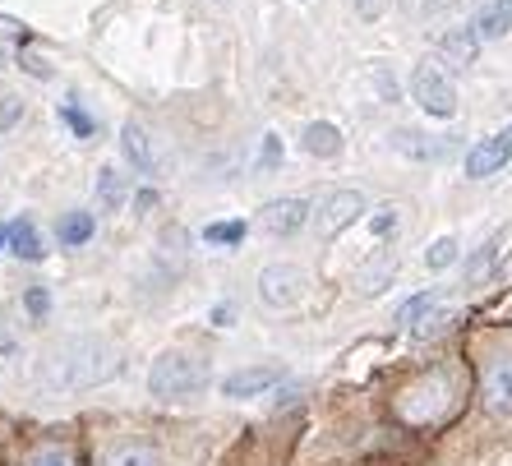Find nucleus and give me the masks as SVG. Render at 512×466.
Returning a JSON list of instances; mask_svg holds the SVG:
<instances>
[{
  "instance_id": "nucleus-1",
  "label": "nucleus",
  "mask_w": 512,
  "mask_h": 466,
  "mask_svg": "<svg viewBox=\"0 0 512 466\" xmlns=\"http://www.w3.org/2000/svg\"><path fill=\"white\" fill-rule=\"evenodd\" d=\"M120 374V351L107 337H70L37 365V383L51 393H88Z\"/></svg>"
},
{
  "instance_id": "nucleus-2",
  "label": "nucleus",
  "mask_w": 512,
  "mask_h": 466,
  "mask_svg": "<svg viewBox=\"0 0 512 466\" xmlns=\"http://www.w3.org/2000/svg\"><path fill=\"white\" fill-rule=\"evenodd\" d=\"M208 388V360L185 347H171L148 365V393L162 402H190Z\"/></svg>"
},
{
  "instance_id": "nucleus-3",
  "label": "nucleus",
  "mask_w": 512,
  "mask_h": 466,
  "mask_svg": "<svg viewBox=\"0 0 512 466\" xmlns=\"http://www.w3.org/2000/svg\"><path fill=\"white\" fill-rule=\"evenodd\" d=\"M411 97H416L420 111L434 120L457 116V88H453V79L439 70V60H420L416 70H411Z\"/></svg>"
},
{
  "instance_id": "nucleus-4",
  "label": "nucleus",
  "mask_w": 512,
  "mask_h": 466,
  "mask_svg": "<svg viewBox=\"0 0 512 466\" xmlns=\"http://www.w3.org/2000/svg\"><path fill=\"white\" fill-rule=\"evenodd\" d=\"M448 407H453V379L448 374H429V379L411 383L402 393V402H397L402 420H411V425H429V420H439Z\"/></svg>"
},
{
  "instance_id": "nucleus-5",
  "label": "nucleus",
  "mask_w": 512,
  "mask_h": 466,
  "mask_svg": "<svg viewBox=\"0 0 512 466\" xmlns=\"http://www.w3.org/2000/svg\"><path fill=\"white\" fill-rule=\"evenodd\" d=\"M305 287H310V277L300 263H268L259 273V300L268 310H291L305 300Z\"/></svg>"
},
{
  "instance_id": "nucleus-6",
  "label": "nucleus",
  "mask_w": 512,
  "mask_h": 466,
  "mask_svg": "<svg viewBox=\"0 0 512 466\" xmlns=\"http://www.w3.org/2000/svg\"><path fill=\"white\" fill-rule=\"evenodd\" d=\"M512 162V125L503 134H489V139H480V144L466 148V176L471 180H485V176H499L503 167Z\"/></svg>"
},
{
  "instance_id": "nucleus-7",
  "label": "nucleus",
  "mask_w": 512,
  "mask_h": 466,
  "mask_svg": "<svg viewBox=\"0 0 512 466\" xmlns=\"http://www.w3.org/2000/svg\"><path fill=\"white\" fill-rule=\"evenodd\" d=\"M360 213H365V194L360 190H333L319 204V213H314V227H319L323 240H333L337 231H346Z\"/></svg>"
},
{
  "instance_id": "nucleus-8",
  "label": "nucleus",
  "mask_w": 512,
  "mask_h": 466,
  "mask_svg": "<svg viewBox=\"0 0 512 466\" xmlns=\"http://www.w3.org/2000/svg\"><path fill=\"white\" fill-rule=\"evenodd\" d=\"M282 379H286L282 365H245V370H236V374L222 379V397H231V402H250V397L273 393Z\"/></svg>"
},
{
  "instance_id": "nucleus-9",
  "label": "nucleus",
  "mask_w": 512,
  "mask_h": 466,
  "mask_svg": "<svg viewBox=\"0 0 512 466\" xmlns=\"http://www.w3.org/2000/svg\"><path fill=\"white\" fill-rule=\"evenodd\" d=\"M305 222H310V199H300V194L273 199V204H263V213H259V227L268 231V236H296Z\"/></svg>"
},
{
  "instance_id": "nucleus-10",
  "label": "nucleus",
  "mask_w": 512,
  "mask_h": 466,
  "mask_svg": "<svg viewBox=\"0 0 512 466\" xmlns=\"http://www.w3.org/2000/svg\"><path fill=\"white\" fill-rule=\"evenodd\" d=\"M508 250H512V222H508V227H499L489 240H480V250L466 259V282H471V287L489 282V277L499 273V263L508 259Z\"/></svg>"
},
{
  "instance_id": "nucleus-11",
  "label": "nucleus",
  "mask_w": 512,
  "mask_h": 466,
  "mask_svg": "<svg viewBox=\"0 0 512 466\" xmlns=\"http://www.w3.org/2000/svg\"><path fill=\"white\" fill-rule=\"evenodd\" d=\"M120 148H125V157L134 162V171L139 176H157V167H162V153H157V144H153V134L143 130V125H125L120 130Z\"/></svg>"
},
{
  "instance_id": "nucleus-12",
  "label": "nucleus",
  "mask_w": 512,
  "mask_h": 466,
  "mask_svg": "<svg viewBox=\"0 0 512 466\" xmlns=\"http://www.w3.org/2000/svg\"><path fill=\"white\" fill-rule=\"evenodd\" d=\"M485 407L512 420V360H494L485 370Z\"/></svg>"
},
{
  "instance_id": "nucleus-13",
  "label": "nucleus",
  "mask_w": 512,
  "mask_h": 466,
  "mask_svg": "<svg viewBox=\"0 0 512 466\" xmlns=\"http://www.w3.org/2000/svg\"><path fill=\"white\" fill-rule=\"evenodd\" d=\"M476 51H480V33H476V24L448 28V33L439 37V56L448 60V65H457V70H466V65L476 60Z\"/></svg>"
},
{
  "instance_id": "nucleus-14",
  "label": "nucleus",
  "mask_w": 512,
  "mask_h": 466,
  "mask_svg": "<svg viewBox=\"0 0 512 466\" xmlns=\"http://www.w3.org/2000/svg\"><path fill=\"white\" fill-rule=\"evenodd\" d=\"M471 24H476L480 42H503L512 33V0H485Z\"/></svg>"
},
{
  "instance_id": "nucleus-15",
  "label": "nucleus",
  "mask_w": 512,
  "mask_h": 466,
  "mask_svg": "<svg viewBox=\"0 0 512 466\" xmlns=\"http://www.w3.org/2000/svg\"><path fill=\"white\" fill-rule=\"evenodd\" d=\"M300 148L310 157H337L342 153V130H337L333 120H310V125L300 130Z\"/></svg>"
},
{
  "instance_id": "nucleus-16",
  "label": "nucleus",
  "mask_w": 512,
  "mask_h": 466,
  "mask_svg": "<svg viewBox=\"0 0 512 466\" xmlns=\"http://www.w3.org/2000/svg\"><path fill=\"white\" fill-rule=\"evenodd\" d=\"M393 277H397V254L383 250L379 259H370L356 273V291H360V296H379V291L393 287Z\"/></svg>"
},
{
  "instance_id": "nucleus-17",
  "label": "nucleus",
  "mask_w": 512,
  "mask_h": 466,
  "mask_svg": "<svg viewBox=\"0 0 512 466\" xmlns=\"http://www.w3.org/2000/svg\"><path fill=\"white\" fill-rule=\"evenodd\" d=\"M10 250L19 254L24 263H42V259H47V245H42V236H37V222H33V217H19V222H10Z\"/></svg>"
},
{
  "instance_id": "nucleus-18",
  "label": "nucleus",
  "mask_w": 512,
  "mask_h": 466,
  "mask_svg": "<svg viewBox=\"0 0 512 466\" xmlns=\"http://www.w3.org/2000/svg\"><path fill=\"white\" fill-rule=\"evenodd\" d=\"M93 231H97V217L93 213H60V222H56V240L60 245H88L93 240Z\"/></svg>"
},
{
  "instance_id": "nucleus-19",
  "label": "nucleus",
  "mask_w": 512,
  "mask_h": 466,
  "mask_svg": "<svg viewBox=\"0 0 512 466\" xmlns=\"http://www.w3.org/2000/svg\"><path fill=\"white\" fill-rule=\"evenodd\" d=\"M93 190H97V208H102V213H116V208L125 204V176H120V167H111L107 162V167L97 171Z\"/></svg>"
},
{
  "instance_id": "nucleus-20",
  "label": "nucleus",
  "mask_w": 512,
  "mask_h": 466,
  "mask_svg": "<svg viewBox=\"0 0 512 466\" xmlns=\"http://www.w3.org/2000/svg\"><path fill=\"white\" fill-rule=\"evenodd\" d=\"M102 466H162V457H157V448H148V443H116V448L102 457Z\"/></svg>"
},
{
  "instance_id": "nucleus-21",
  "label": "nucleus",
  "mask_w": 512,
  "mask_h": 466,
  "mask_svg": "<svg viewBox=\"0 0 512 466\" xmlns=\"http://www.w3.org/2000/svg\"><path fill=\"white\" fill-rule=\"evenodd\" d=\"M434 305H439V291L434 287L420 291V296H411L402 310H397V323H402V328H425V323L434 319Z\"/></svg>"
},
{
  "instance_id": "nucleus-22",
  "label": "nucleus",
  "mask_w": 512,
  "mask_h": 466,
  "mask_svg": "<svg viewBox=\"0 0 512 466\" xmlns=\"http://www.w3.org/2000/svg\"><path fill=\"white\" fill-rule=\"evenodd\" d=\"M388 144H393L397 153H406V157H420V162H425V157L448 153V144H429V134H416V130H397Z\"/></svg>"
},
{
  "instance_id": "nucleus-23",
  "label": "nucleus",
  "mask_w": 512,
  "mask_h": 466,
  "mask_svg": "<svg viewBox=\"0 0 512 466\" xmlns=\"http://www.w3.org/2000/svg\"><path fill=\"white\" fill-rule=\"evenodd\" d=\"M453 263H457V240H453V236L429 240V250H425V268L443 273V268H453Z\"/></svg>"
},
{
  "instance_id": "nucleus-24",
  "label": "nucleus",
  "mask_w": 512,
  "mask_h": 466,
  "mask_svg": "<svg viewBox=\"0 0 512 466\" xmlns=\"http://www.w3.org/2000/svg\"><path fill=\"white\" fill-rule=\"evenodd\" d=\"M56 111H60V120H65V125H70V130L79 134V139H88V134L97 130V125H93V116H88V111L79 107V102H74V97H65V102H60Z\"/></svg>"
},
{
  "instance_id": "nucleus-25",
  "label": "nucleus",
  "mask_w": 512,
  "mask_h": 466,
  "mask_svg": "<svg viewBox=\"0 0 512 466\" xmlns=\"http://www.w3.org/2000/svg\"><path fill=\"white\" fill-rule=\"evenodd\" d=\"M203 240H208V245H240V240H245V222H208Z\"/></svg>"
},
{
  "instance_id": "nucleus-26",
  "label": "nucleus",
  "mask_w": 512,
  "mask_h": 466,
  "mask_svg": "<svg viewBox=\"0 0 512 466\" xmlns=\"http://www.w3.org/2000/svg\"><path fill=\"white\" fill-rule=\"evenodd\" d=\"M277 162H282V139H277V134H263V148H259V167H263V171H273Z\"/></svg>"
},
{
  "instance_id": "nucleus-27",
  "label": "nucleus",
  "mask_w": 512,
  "mask_h": 466,
  "mask_svg": "<svg viewBox=\"0 0 512 466\" xmlns=\"http://www.w3.org/2000/svg\"><path fill=\"white\" fill-rule=\"evenodd\" d=\"M28 466H74V462L65 448H37V453L28 457Z\"/></svg>"
},
{
  "instance_id": "nucleus-28",
  "label": "nucleus",
  "mask_w": 512,
  "mask_h": 466,
  "mask_svg": "<svg viewBox=\"0 0 512 466\" xmlns=\"http://www.w3.org/2000/svg\"><path fill=\"white\" fill-rule=\"evenodd\" d=\"M370 227H374V236H388V231L397 227V208H379V213L370 217Z\"/></svg>"
},
{
  "instance_id": "nucleus-29",
  "label": "nucleus",
  "mask_w": 512,
  "mask_h": 466,
  "mask_svg": "<svg viewBox=\"0 0 512 466\" xmlns=\"http://www.w3.org/2000/svg\"><path fill=\"white\" fill-rule=\"evenodd\" d=\"M24 305H28V314H37V319H42V314L51 310V296H47V291H42V287H33V291H28V296H24Z\"/></svg>"
},
{
  "instance_id": "nucleus-30",
  "label": "nucleus",
  "mask_w": 512,
  "mask_h": 466,
  "mask_svg": "<svg viewBox=\"0 0 512 466\" xmlns=\"http://www.w3.org/2000/svg\"><path fill=\"white\" fill-rule=\"evenodd\" d=\"M0 33H5V37H19V42H28V37H33V33H28V24L10 19V14H0Z\"/></svg>"
},
{
  "instance_id": "nucleus-31",
  "label": "nucleus",
  "mask_w": 512,
  "mask_h": 466,
  "mask_svg": "<svg viewBox=\"0 0 512 466\" xmlns=\"http://www.w3.org/2000/svg\"><path fill=\"white\" fill-rule=\"evenodd\" d=\"M19 111H24V102H14V97H5V107H0V130H5V125H10V120L19 116Z\"/></svg>"
},
{
  "instance_id": "nucleus-32",
  "label": "nucleus",
  "mask_w": 512,
  "mask_h": 466,
  "mask_svg": "<svg viewBox=\"0 0 512 466\" xmlns=\"http://www.w3.org/2000/svg\"><path fill=\"white\" fill-rule=\"evenodd\" d=\"M19 60L28 65V74H33V79H51V70H47V65H42L37 56H19Z\"/></svg>"
},
{
  "instance_id": "nucleus-33",
  "label": "nucleus",
  "mask_w": 512,
  "mask_h": 466,
  "mask_svg": "<svg viewBox=\"0 0 512 466\" xmlns=\"http://www.w3.org/2000/svg\"><path fill=\"white\" fill-rule=\"evenodd\" d=\"M213 323H217V328H231V305H217V310H213Z\"/></svg>"
},
{
  "instance_id": "nucleus-34",
  "label": "nucleus",
  "mask_w": 512,
  "mask_h": 466,
  "mask_svg": "<svg viewBox=\"0 0 512 466\" xmlns=\"http://www.w3.org/2000/svg\"><path fill=\"white\" fill-rule=\"evenodd\" d=\"M153 199H157L153 190H139V199H134V208H153Z\"/></svg>"
},
{
  "instance_id": "nucleus-35",
  "label": "nucleus",
  "mask_w": 512,
  "mask_h": 466,
  "mask_svg": "<svg viewBox=\"0 0 512 466\" xmlns=\"http://www.w3.org/2000/svg\"><path fill=\"white\" fill-rule=\"evenodd\" d=\"M448 0H420V10H443Z\"/></svg>"
},
{
  "instance_id": "nucleus-36",
  "label": "nucleus",
  "mask_w": 512,
  "mask_h": 466,
  "mask_svg": "<svg viewBox=\"0 0 512 466\" xmlns=\"http://www.w3.org/2000/svg\"><path fill=\"white\" fill-rule=\"evenodd\" d=\"M5 245H10V227H0V250H5Z\"/></svg>"
},
{
  "instance_id": "nucleus-37",
  "label": "nucleus",
  "mask_w": 512,
  "mask_h": 466,
  "mask_svg": "<svg viewBox=\"0 0 512 466\" xmlns=\"http://www.w3.org/2000/svg\"><path fill=\"white\" fill-rule=\"evenodd\" d=\"M0 351H10V337H5V333H0Z\"/></svg>"
}]
</instances>
